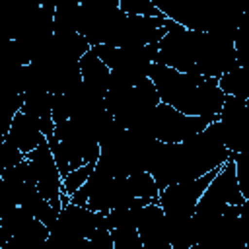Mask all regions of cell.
Listing matches in <instances>:
<instances>
[{"label": "cell", "mask_w": 249, "mask_h": 249, "mask_svg": "<svg viewBox=\"0 0 249 249\" xmlns=\"http://www.w3.org/2000/svg\"><path fill=\"white\" fill-rule=\"evenodd\" d=\"M91 51L119 76H123L132 86L150 78L152 64L158 58V43L150 45H130V47H109L95 45Z\"/></svg>", "instance_id": "cell-4"}, {"label": "cell", "mask_w": 249, "mask_h": 249, "mask_svg": "<svg viewBox=\"0 0 249 249\" xmlns=\"http://www.w3.org/2000/svg\"><path fill=\"white\" fill-rule=\"evenodd\" d=\"M53 97L54 93L51 89H47L45 86H37V88H29L23 91V107L21 111L35 115V117H47L53 115Z\"/></svg>", "instance_id": "cell-14"}, {"label": "cell", "mask_w": 249, "mask_h": 249, "mask_svg": "<svg viewBox=\"0 0 249 249\" xmlns=\"http://www.w3.org/2000/svg\"><path fill=\"white\" fill-rule=\"evenodd\" d=\"M70 119V99L66 93H54L53 97V121L60 124Z\"/></svg>", "instance_id": "cell-21"}, {"label": "cell", "mask_w": 249, "mask_h": 249, "mask_svg": "<svg viewBox=\"0 0 249 249\" xmlns=\"http://www.w3.org/2000/svg\"><path fill=\"white\" fill-rule=\"evenodd\" d=\"M25 158L29 160L35 177H37V187L41 191V195L60 212L62 210V175L58 169V163L53 156V150L49 146V140L43 138L41 144L31 150L29 154H25Z\"/></svg>", "instance_id": "cell-9"}, {"label": "cell", "mask_w": 249, "mask_h": 249, "mask_svg": "<svg viewBox=\"0 0 249 249\" xmlns=\"http://www.w3.org/2000/svg\"><path fill=\"white\" fill-rule=\"evenodd\" d=\"M97 216L99 214L88 206L68 202L51 228L49 243H54L58 249H84L86 239L97 230Z\"/></svg>", "instance_id": "cell-5"}, {"label": "cell", "mask_w": 249, "mask_h": 249, "mask_svg": "<svg viewBox=\"0 0 249 249\" xmlns=\"http://www.w3.org/2000/svg\"><path fill=\"white\" fill-rule=\"evenodd\" d=\"M158 47L156 62L181 72L222 78L226 72L239 66L235 39L212 31L189 29L177 21L169 23L167 33Z\"/></svg>", "instance_id": "cell-1"}, {"label": "cell", "mask_w": 249, "mask_h": 249, "mask_svg": "<svg viewBox=\"0 0 249 249\" xmlns=\"http://www.w3.org/2000/svg\"><path fill=\"white\" fill-rule=\"evenodd\" d=\"M80 70H82V80L89 88L105 93L109 88L111 80V68L89 49L82 58H80Z\"/></svg>", "instance_id": "cell-13"}, {"label": "cell", "mask_w": 249, "mask_h": 249, "mask_svg": "<svg viewBox=\"0 0 249 249\" xmlns=\"http://www.w3.org/2000/svg\"><path fill=\"white\" fill-rule=\"evenodd\" d=\"M150 80L156 84L163 103L187 115L218 119L226 93L220 88V78L202 76L198 72H181L167 64L154 62Z\"/></svg>", "instance_id": "cell-2"}, {"label": "cell", "mask_w": 249, "mask_h": 249, "mask_svg": "<svg viewBox=\"0 0 249 249\" xmlns=\"http://www.w3.org/2000/svg\"><path fill=\"white\" fill-rule=\"evenodd\" d=\"M128 179H130V185H132V191L136 196L160 200V187H158V183L150 171L132 173V175H128Z\"/></svg>", "instance_id": "cell-16"}, {"label": "cell", "mask_w": 249, "mask_h": 249, "mask_svg": "<svg viewBox=\"0 0 249 249\" xmlns=\"http://www.w3.org/2000/svg\"><path fill=\"white\" fill-rule=\"evenodd\" d=\"M93 167H95V163H84V165H80V167L68 171V173L64 175V179H62V193H66V195L72 196V195L89 179Z\"/></svg>", "instance_id": "cell-17"}, {"label": "cell", "mask_w": 249, "mask_h": 249, "mask_svg": "<svg viewBox=\"0 0 249 249\" xmlns=\"http://www.w3.org/2000/svg\"><path fill=\"white\" fill-rule=\"evenodd\" d=\"M216 121L222 140L231 154H239L249 146V99L226 95Z\"/></svg>", "instance_id": "cell-8"}, {"label": "cell", "mask_w": 249, "mask_h": 249, "mask_svg": "<svg viewBox=\"0 0 249 249\" xmlns=\"http://www.w3.org/2000/svg\"><path fill=\"white\" fill-rule=\"evenodd\" d=\"M111 233L115 249H144L138 228H115Z\"/></svg>", "instance_id": "cell-18"}, {"label": "cell", "mask_w": 249, "mask_h": 249, "mask_svg": "<svg viewBox=\"0 0 249 249\" xmlns=\"http://www.w3.org/2000/svg\"><path fill=\"white\" fill-rule=\"evenodd\" d=\"M212 121L216 119L187 115L161 101L150 117V134H154L161 142H183L204 130Z\"/></svg>", "instance_id": "cell-6"}, {"label": "cell", "mask_w": 249, "mask_h": 249, "mask_svg": "<svg viewBox=\"0 0 249 249\" xmlns=\"http://www.w3.org/2000/svg\"><path fill=\"white\" fill-rule=\"evenodd\" d=\"M204 198L220 202L224 206L228 204H241L245 200L239 181H237V171H235V161L230 158L214 175V179L210 181V185L206 187V191L202 193Z\"/></svg>", "instance_id": "cell-11"}, {"label": "cell", "mask_w": 249, "mask_h": 249, "mask_svg": "<svg viewBox=\"0 0 249 249\" xmlns=\"http://www.w3.org/2000/svg\"><path fill=\"white\" fill-rule=\"evenodd\" d=\"M220 88L226 95L249 99V68L237 66L220 78Z\"/></svg>", "instance_id": "cell-15"}, {"label": "cell", "mask_w": 249, "mask_h": 249, "mask_svg": "<svg viewBox=\"0 0 249 249\" xmlns=\"http://www.w3.org/2000/svg\"><path fill=\"white\" fill-rule=\"evenodd\" d=\"M136 228L144 249H173L169 237V222L160 202L138 206Z\"/></svg>", "instance_id": "cell-10"}, {"label": "cell", "mask_w": 249, "mask_h": 249, "mask_svg": "<svg viewBox=\"0 0 249 249\" xmlns=\"http://www.w3.org/2000/svg\"><path fill=\"white\" fill-rule=\"evenodd\" d=\"M169 18H152L126 14L121 8L113 14L101 45L109 47H130V45H150L160 43L169 29Z\"/></svg>", "instance_id": "cell-3"}, {"label": "cell", "mask_w": 249, "mask_h": 249, "mask_svg": "<svg viewBox=\"0 0 249 249\" xmlns=\"http://www.w3.org/2000/svg\"><path fill=\"white\" fill-rule=\"evenodd\" d=\"M25 160V154L18 148V144L8 136L2 134V142H0V161H2V169L6 167H14L19 161Z\"/></svg>", "instance_id": "cell-19"}, {"label": "cell", "mask_w": 249, "mask_h": 249, "mask_svg": "<svg viewBox=\"0 0 249 249\" xmlns=\"http://www.w3.org/2000/svg\"><path fill=\"white\" fill-rule=\"evenodd\" d=\"M121 10L126 14H136V16L165 18L154 0H121Z\"/></svg>", "instance_id": "cell-20"}, {"label": "cell", "mask_w": 249, "mask_h": 249, "mask_svg": "<svg viewBox=\"0 0 249 249\" xmlns=\"http://www.w3.org/2000/svg\"><path fill=\"white\" fill-rule=\"evenodd\" d=\"M218 169H212V171H208V173H204L196 179L173 183V185L161 189L160 191V206L163 208L165 216L169 220H187V218H191L196 210V204H198L202 193L206 191V187L210 185V181L214 179Z\"/></svg>", "instance_id": "cell-7"}, {"label": "cell", "mask_w": 249, "mask_h": 249, "mask_svg": "<svg viewBox=\"0 0 249 249\" xmlns=\"http://www.w3.org/2000/svg\"><path fill=\"white\" fill-rule=\"evenodd\" d=\"M239 222H241V230H243L245 245H247V249H249V200H247V198L241 202V210H239Z\"/></svg>", "instance_id": "cell-22"}, {"label": "cell", "mask_w": 249, "mask_h": 249, "mask_svg": "<svg viewBox=\"0 0 249 249\" xmlns=\"http://www.w3.org/2000/svg\"><path fill=\"white\" fill-rule=\"evenodd\" d=\"M4 134H8L23 154H29L31 150H35L41 144V140L45 138V134L41 130V119L35 115H29L25 111H18L14 115L10 128Z\"/></svg>", "instance_id": "cell-12"}]
</instances>
